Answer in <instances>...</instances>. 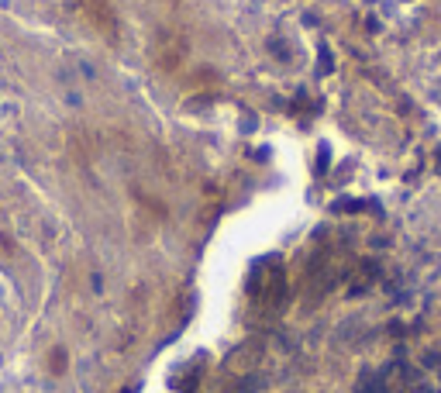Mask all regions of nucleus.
I'll return each mask as SVG.
<instances>
[{"mask_svg":"<svg viewBox=\"0 0 441 393\" xmlns=\"http://www.w3.org/2000/svg\"><path fill=\"white\" fill-rule=\"evenodd\" d=\"M438 156H441V149H438Z\"/></svg>","mask_w":441,"mask_h":393,"instance_id":"1","label":"nucleus"}]
</instances>
